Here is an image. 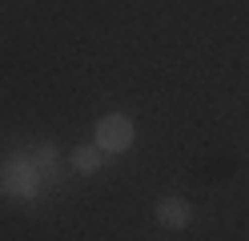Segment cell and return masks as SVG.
I'll use <instances>...</instances> for the list:
<instances>
[{"mask_svg": "<svg viewBox=\"0 0 249 241\" xmlns=\"http://www.w3.org/2000/svg\"><path fill=\"white\" fill-rule=\"evenodd\" d=\"M36 189H40V177L33 173L28 161H4V165H0V193H4V197L28 201Z\"/></svg>", "mask_w": 249, "mask_h": 241, "instance_id": "obj_1", "label": "cell"}, {"mask_svg": "<svg viewBox=\"0 0 249 241\" xmlns=\"http://www.w3.org/2000/svg\"><path fill=\"white\" fill-rule=\"evenodd\" d=\"M133 145V121L124 117V112H113V117H105L97 125V149L105 153H124Z\"/></svg>", "mask_w": 249, "mask_h": 241, "instance_id": "obj_2", "label": "cell"}, {"mask_svg": "<svg viewBox=\"0 0 249 241\" xmlns=\"http://www.w3.org/2000/svg\"><path fill=\"white\" fill-rule=\"evenodd\" d=\"M24 161L40 177V185H60V153L53 149V145H33Z\"/></svg>", "mask_w": 249, "mask_h": 241, "instance_id": "obj_3", "label": "cell"}, {"mask_svg": "<svg viewBox=\"0 0 249 241\" xmlns=\"http://www.w3.org/2000/svg\"><path fill=\"white\" fill-rule=\"evenodd\" d=\"M193 221V209L185 197H165L157 201V225H165V229H185V225Z\"/></svg>", "mask_w": 249, "mask_h": 241, "instance_id": "obj_4", "label": "cell"}, {"mask_svg": "<svg viewBox=\"0 0 249 241\" xmlns=\"http://www.w3.org/2000/svg\"><path fill=\"white\" fill-rule=\"evenodd\" d=\"M72 169H76V173H97V169H101V153L92 149V145L72 149Z\"/></svg>", "mask_w": 249, "mask_h": 241, "instance_id": "obj_5", "label": "cell"}]
</instances>
